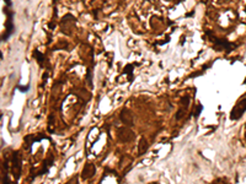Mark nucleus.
I'll list each match as a JSON object with an SVG mask.
<instances>
[{"instance_id":"obj_1","label":"nucleus","mask_w":246,"mask_h":184,"mask_svg":"<svg viewBox=\"0 0 246 184\" xmlns=\"http://www.w3.org/2000/svg\"><path fill=\"white\" fill-rule=\"evenodd\" d=\"M207 36L209 38V41L213 43V48L215 51H224V52H230L233 49H235L237 47V44H234L231 42H229L226 38H221V37H215L214 35H212V32L207 31Z\"/></svg>"},{"instance_id":"obj_2","label":"nucleus","mask_w":246,"mask_h":184,"mask_svg":"<svg viewBox=\"0 0 246 184\" xmlns=\"http://www.w3.org/2000/svg\"><path fill=\"white\" fill-rule=\"evenodd\" d=\"M4 12L6 15V21H5V32L3 33V36H1V42H5L7 41L11 35L14 33L15 31V25H14V16L15 14L10 10V7H4Z\"/></svg>"},{"instance_id":"obj_3","label":"nucleus","mask_w":246,"mask_h":184,"mask_svg":"<svg viewBox=\"0 0 246 184\" xmlns=\"http://www.w3.org/2000/svg\"><path fill=\"white\" fill-rule=\"evenodd\" d=\"M245 112H246V98H242V99H240V101L234 106V108L231 109V112H230V119L231 120L240 119L241 117L244 115Z\"/></svg>"},{"instance_id":"obj_4","label":"nucleus","mask_w":246,"mask_h":184,"mask_svg":"<svg viewBox=\"0 0 246 184\" xmlns=\"http://www.w3.org/2000/svg\"><path fill=\"white\" fill-rule=\"evenodd\" d=\"M71 17H73V15L67 14V15H65L64 17L62 19V21H60L62 31L65 33V35H68V36L71 35V31H73L74 27H75V22H76V19H75V17H74L73 20H71Z\"/></svg>"},{"instance_id":"obj_5","label":"nucleus","mask_w":246,"mask_h":184,"mask_svg":"<svg viewBox=\"0 0 246 184\" xmlns=\"http://www.w3.org/2000/svg\"><path fill=\"white\" fill-rule=\"evenodd\" d=\"M22 171V161H21V154L19 151H16L12 156V174L15 179L17 180L21 175Z\"/></svg>"},{"instance_id":"obj_6","label":"nucleus","mask_w":246,"mask_h":184,"mask_svg":"<svg viewBox=\"0 0 246 184\" xmlns=\"http://www.w3.org/2000/svg\"><path fill=\"white\" fill-rule=\"evenodd\" d=\"M117 136H118V139H119L121 143H129V141H132L135 138V134L132 130H130L129 128L123 127V128H119L118 129Z\"/></svg>"},{"instance_id":"obj_7","label":"nucleus","mask_w":246,"mask_h":184,"mask_svg":"<svg viewBox=\"0 0 246 184\" xmlns=\"http://www.w3.org/2000/svg\"><path fill=\"white\" fill-rule=\"evenodd\" d=\"M96 173V167L94 163H86L84 166V168H83V172H81V178H83L84 180L86 179H90V178H92L94 175Z\"/></svg>"},{"instance_id":"obj_8","label":"nucleus","mask_w":246,"mask_h":184,"mask_svg":"<svg viewBox=\"0 0 246 184\" xmlns=\"http://www.w3.org/2000/svg\"><path fill=\"white\" fill-rule=\"evenodd\" d=\"M119 119L122 120V123L126 125V127H133L134 125V118H133V114L130 113L129 111L127 109H123L119 114Z\"/></svg>"},{"instance_id":"obj_9","label":"nucleus","mask_w":246,"mask_h":184,"mask_svg":"<svg viewBox=\"0 0 246 184\" xmlns=\"http://www.w3.org/2000/svg\"><path fill=\"white\" fill-rule=\"evenodd\" d=\"M148 149H149V144H148V141L144 138H140V140H139V143H138V155L139 156L144 155L148 151Z\"/></svg>"},{"instance_id":"obj_10","label":"nucleus","mask_w":246,"mask_h":184,"mask_svg":"<svg viewBox=\"0 0 246 184\" xmlns=\"http://www.w3.org/2000/svg\"><path fill=\"white\" fill-rule=\"evenodd\" d=\"M43 138H46V135H39V136H35V135H27L26 138H25V144H27L28 149L32 146V144H35V143H38L39 140H42Z\"/></svg>"},{"instance_id":"obj_11","label":"nucleus","mask_w":246,"mask_h":184,"mask_svg":"<svg viewBox=\"0 0 246 184\" xmlns=\"http://www.w3.org/2000/svg\"><path fill=\"white\" fill-rule=\"evenodd\" d=\"M133 70H134V65L133 64H127L124 66V69H123V74L127 75L129 82H132L133 79H134V76H133Z\"/></svg>"},{"instance_id":"obj_12","label":"nucleus","mask_w":246,"mask_h":184,"mask_svg":"<svg viewBox=\"0 0 246 184\" xmlns=\"http://www.w3.org/2000/svg\"><path fill=\"white\" fill-rule=\"evenodd\" d=\"M33 58H36V60L38 62V64L42 66V63L44 62V55H43V53H41L38 49H35V51H33Z\"/></svg>"},{"instance_id":"obj_13","label":"nucleus","mask_w":246,"mask_h":184,"mask_svg":"<svg viewBox=\"0 0 246 184\" xmlns=\"http://www.w3.org/2000/svg\"><path fill=\"white\" fill-rule=\"evenodd\" d=\"M202 111H203V106H202L201 103H198V104H197V107H196V109L193 111L192 115L194 117V118H198V117H199V114L202 113Z\"/></svg>"},{"instance_id":"obj_14","label":"nucleus","mask_w":246,"mask_h":184,"mask_svg":"<svg viewBox=\"0 0 246 184\" xmlns=\"http://www.w3.org/2000/svg\"><path fill=\"white\" fill-rule=\"evenodd\" d=\"M188 106H190V96H183L182 98H181V107L182 108H188Z\"/></svg>"},{"instance_id":"obj_15","label":"nucleus","mask_w":246,"mask_h":184,"mask_svg":"<svg viewBox=\"0 0 246 184\" xmlns=\"http://www.w3.org/2000/svg\"><path fill=\"white\" fill-rule=\"evenodd\" d=\"M186 108H182V107H180L178 108V111H177V113H176V119L178 120V119H182L183 117L186 115Z\"/></svg>"},{"instance_id":"obj_16","label":"nucleus","mask_w":246,"mask_h":184,"mask_svg":"<svg viewBox=\"0 0 246 184\" xmlns=\"http://www.w3.org/2000/svg\"><path fill=\"white\" fill-rule=\"evenodd\" d=\"M86 80H87V83L90 87H92V76H91V70L87 69V72H86Z\"/></svg>"},{"instance_id":"obj_17","label":"nucleus","mask_w":246,"mask_h":184,"mask_svg":"<svg viewBox=\"0 0 246 184\" xmlns=\"http://www.w3.org/2000/svg\"><path fill=\"white\" fill-rule=\"evenodd\" d=\"M17 88H19L20 91H22V92H27L28 88H30V86H28V85H27V86H20V85H19Z\"/></svg>"},{"instance_id":"obj_18","label":"nucleus","mask_w":246,"mask_h":184,"mask_svg":"<svg viewBox=\"0 0 246 184\" xmlns=\"http://www.w3.org/2000/svg\"><path fill=\"white\" fill-rule=\"evenodd\" d=\"M3 184H10V182H9V178H7V175H5V177L3 178Z\"/></svg>"},{"instance_id":"obj_19","label":"nucleus","mask_w":246,"mask_h":184,"mask_svg":"<svg viewBox=\"0 0 246 184\" xmlns=\"http://www.w3.org/2000/svg\"><path fill=\"white\" fill-rule=\"evenodd\" d=\"M244 85H246V78H245V80H244Z\"/></svg>"},{"instance_id":"obj_20","label":"nucleus","mask_w":246,"mask_h":184,"mask_svg":"<svg viewBox=\"0 0 246 184\" xmlns=\"http://www.w3.org/2000/svg\"><path fill=\"white\" fill-rule=\"evenodd\" d=\"M53 1H57V0H53Z\"/></svg>"},{"instance_id":"obj_21","label":"nucleus","mask_w":246,"mask_h":184,"mask_svg":"<svg viewBox=\"0 0 246 184\" xmlns=\"http://www.w3.org/2000/svg\"><path fill=\"white\" fill-rule=\"evenodd\" d=\"M245 127H246V125H245Z\"/></svg>"}]
</instances>
